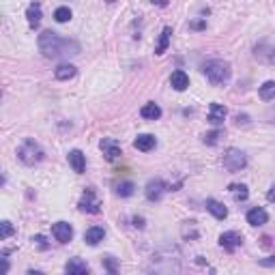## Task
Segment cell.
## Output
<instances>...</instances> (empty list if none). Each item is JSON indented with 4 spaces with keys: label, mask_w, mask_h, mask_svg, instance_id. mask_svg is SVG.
<instances>
[{
    "label": "cell",
    "mask_w": 275,
    "mask_h": 275,
    "mask_svg": "<svg viewBox=\"0 0 275 275\" xmlns=\"http://www.w3.org/2000/svg\"><path fill=\"white\" fill-rule=\"evenodd\" d=\"M37 45H39V52L45 58H69L82 52V45L77 41L65 39L54 31H43L37 39Z\"/></svg>",
    "instance_id": "cell-1"
},
{
    "label": "cell",
    "mask_w": 275,
    "mask_h": 275,
    "mask_svg": "<svg viewBox=\"0 0 275 275\" xmlns=\"http://www.w3.org/2000/svg\"><path fill=\"white\" fill-rule=\"evenodd\" d=\"M202 71H204V75H206V80H209L213 86H222V84H226V82L230 80V75H232L230 63L219 61V58H215V61L204 63Z\"/></svg>",
    "instance_id": "cell-2"
},
{
    "label": "cell",
    "mask_w": 275,
    "mask_h": 275,
    "mask_svg": "<svg viewBox=\"0 0 275 275\" xmlns=\"http://www.w3.org/2000/svg\"><path fill=\"white\" fill-rule=\"evenodd\" d=\"M43 157H45V151L41 149V144L33 140V138H26L17 149V159L24 166H35L39 161H43Z\"/></svg>",
    "instance_id": "cell-3"
},
{
    "label": "cell",
    "mask_w": 275,
    "mask_h": 275,
    "mask_svg": "<svg viewBox=\"0 0 275 275\" xmlns=\"http://www.w3.org/2000/svg\"><path fill=\"white\" fill-rule=\"evenodd\" d=\"M248 166V157L239 149H228L224 153V168L228 172H241Z\"/></svg>",
    "instance_id": "cell-4"
},
{
    "label": "cell",
    "mask_w": 275,
    "mask_h": 275,
    "mask_svg": "<svg viewBox=\"0 0 275 275\" xmlns=\"http://www.w3.org/2000/svg\"><path fill=\"white\" fill-rule=\"evenodd\" d=\"M80 211L82 213H91V215H97L101 211V200H99V196H97L95 187H86V191L82 194V198H80Z\"/></svg>",
    "instance_id": "cell-5"
},
{
    "label": "cell",
    "mask_w": 275,
    "mask_h": 275,
    "mask_svg": "<svg viewBox=\"0 0 275 275\" xmlns=\"http://www.w3.org/2000/svg\"><path fill=\"white\" fill-rule=\"evenodd\" d=\"M166 191H168V185H166L161 179H153V181H149V183H146V189H144L146 200H151V202L161 200V196H163Z\"/></svg>",
    "instance_id": "cell-6"
},
{
    "label": "cell",
    "mask_w": 275,
    "mask_h": 275,
    "mask_svg": "<svg viewBox=\"0 0 275 275\" xmlns=\"http://www.w3.org/2000/svg\"><path fill=\"white\" fill-rule=\"evenodd\" d=\"M99 149L103 151L107 161H116L123 155L121 153V144H119V140H114V138H103V140L99 142Z\"/></svg>",
    "instance_id": "cell-7"
},
{
    "label": "cell",
    "mask_w": 275,
    "mask_h": 275,
    "mask_svg": "<svg viewBox=\"0 0 275 275\" xmlns=\"http://www.w3.org/2000/svg\"><path fill=\"white\" fill-rule=\"evenodd\" d=\"M241 243H243V237L239 232H234V230H228V232H224L222 237H219V245L226 250V252H237L241 248Z\"/></svg>",
    "instance_id": "cell-8"
},
{
    "label": "cell",
    "mask_w": 275,
    "mask_h": 275,
    "mask_svg": "<svg viewBox=\"0 0 275 275\" xmlns=\"http://www.w3.org/2000/svg\"><path fill=\"white\" fill-rule=\"evenodd\" d=\"M52 234L58 243H69L73 239V228H71V224H67V222H56L52 226Z\"/></svg>",
    "instance_id": "cell-9"
},
{
    "label": "cell",
    "mask_w": 275,
    "mask_h": 275,
    "mask_svg": "<svg viewBox=\"0 0 275 275\" xmlns=\"http://www.w3.org/2000/svg\"><path fill=\"white\" fill-rule=\"evenodd\" d=\"M226 107L222 105V103H211L209 105V123L213 125V127H219L224 121H226Z\"/></svg>",
    "instance_id": "cell-10"
},
{
    "label": "cell",
    "mask_w": 275,
    "mask_h": 275,
    "mask_svg": "<svg viewBox=\"0 0 275 275\" xmlns=\"http://www.w3.org/2000/svg\"><path fill=\"white\" fill-rule=\"evenodd\" d=\"M170 84H172L174 91H179V93L187 91V86H189V75L185 73V71H181V69H176V71L170 75Z\"/></svg>",
    "instance_id": "cell-11"
},
{
    "label": "cell",
    "mask_w": 275,
    "mask_h": 275,
    "mask_svg": "<svg viewBox=\"0 0 275 275\" xmlns=\"http://www.w3.org/2000/svg\"><path fill=\"white\" fill-rule=\"evenodd\" d=\"M155 144H157V140H155V135H151V133H140L133 140V146L138 151H142V153H149V151H153L155 149Z\"/></svg>",
    "instance_id": "cell-12"
},
{
    "label": "cell",
    "mask_w": 275,
    "mask_h": 275,
    "mask_svg": "<svg viewBox=\"0 0 275 275\" xmlns=\"http://www.w3.org/2000/svg\"><path fill=\"white\" fill-rule=\"evenodd\" d=\"M69 157V163H71V168H73V172H77V174H82L84 170H86V155L82 153V151H71L67 155Z\"/></svg>",
    "instance_id": "cell-13"
},
{
    "label": "cell",
    "mask_w": 275,
    "mask_h": 275,
    "mask_svg": "<svg viewBox=\"0 0 275 275\" xmlns=\"http://www.w3.org/2000/svg\"><path fill=\"white\" fill-rule=\"evenodd\" d=\"M206 211H209L215 219H226V217H228V209H226V206L219 200H215V198L206 200Z\"/></svg>",
    "instance_id": "cell-14"
},
{
    "label": "cell",
    "mask_w": 275,
    "mask_h": 275,
    "mask_svg": "<svg viewBox=\"0 0 275 275\" xmlns=\"http://www.w3.org/2000/svg\"><path fill=\"white\" fill-rule=\"evenodd\" d=\"M105 237V230H103V226H91L86 232H84V241L88 245H99Z\"/></svg>",
    "instance_id": "cell-15"
},
{
    "label": "cell",
    "mask_w": 275,
    "mask_h": 275,
    "mask_svg": "<svg viewBox=\"0 0 275 275\" xmlns=\"http://www.w3.org/2000/svg\"><path fill=\"white\" fill-rule=\"evenodd\" d=\"M41 17H43V11H41V5L39 3H33L26 9V19H28V24H31V28H37L41 24Z\"/></svg>",
    "instance_id": "cell-16"
},
{
    "label": "cell",
    "mask_w": 275,
    "mask_h": 275,
    "mask_svg": "<svg viewBox=\"0 0 275 275\" xmlns=\"http://www.w3.org/2000/svg\"><path fill=\"white\" fill-rule=\"evenodd\" d=\"M267 222H269V213L264 211V209H260V206L248 211V224H252V226H264Z\"/></svg>",
    "instance_id": "cell-17"
},
{
    "label": "cell",
    "mask_w": 275,
    "mask_h": 275,
    "mask_svg": "<svg viewBox=\"0 0 275 275\" xmlns=\"http://www.w3.org/2000/svg\"><path fill=\"white\" fill-rule=\"evenodd\" d=\"M170 39H172V28L166 26L161 31V35H159V41H157V45H155V54L157 56L166 54V50H168V45H170Z\"/></svg>",
    "instance_id": "cell-18"
},
{
    "label": "cell",
    "mask_w": 275,
    "mask_h": 275,
    "mask_svg": "<svg viewBox=\"0 0 275 275\" xmlns=\"http://www.w3.org/2000/svg\"><path fill=\"white\" fill-rule=\"evenodd\" d=\"M75 73H77V69L73 65H69V63H63V65H58L54 69V77H56V80H63V82L75 77Z\"/></svg>",
    "instance_id": "cell-19"
},
{
    "label": "cell",
    "mask_w": 275,
    "mask_h": 275,
    "mask_svg": "<svg viewBox=\"0 0 275 275\" xmlns=\"http://www.w3.org/2000/svg\"><path fill=\"white\" fill-rule=\"evenodd\" d=\"M228 191L237 202H245L250 198V189H248V185H243V183H232L228 187Z\"/></svg>",
    "instance_id": "cell-20"
},
{
    "label": "cell",
    "mask_w": 275,
    "mask_h": 275,
    "mask_svg": "<svg viewBox=\"0 0 275 275\" xmlns=\"http://www.w3.org/2000/svg\"><path fill=\"white\" fill-rule=\"evenodd\" d=\"M65 271L69 275H82V273H88V264L80 258H71L67 264H65Z\"/></svg>",
    "instance_id": "cell-21"
},
{
    "label": "cell",
    "mask_w": 275,
    "mask_h": 275,
    "mask_svg": "<svg viewBox=\"0 0 275 275\" xmlns=\"http://www.w3.org/2000/svg\"><path fill=\"white\" fill-rule=\"evenodd\" d=\"M140 116H142V119H146V121H157L161 116V107L157 103H146V105H142Z\"/></svg>",
    "instance_id": "cell-22"
},
{
    "label": "cell",
    "mask_w": 275,
    "mask_h": 275,
    "mask_svg": "<svg viewBox=\"0 0 275 275\" xmlns=\"http://www.w3.org/2000/svg\"><path fill=\"white\" fill-rule=\"evenodd\" d=\"M258 95H260V99H262V101H271V99H275V82H273V80L264 82V84L260 86Z\"/></svg>",
    "instance_id": "cell-23"
},
{
    "label": "cell",
    "mask_w": 275,
    "mask_h": 275,
    "mask_svg": "<svg viewBox=\"0 0 275 275\" xmlns=\"http://www.w3.org/2000/svg\"><path fill=\"white\" fill-rule=\"evenodd\" d=\"M133 189H135V185L131 181H123L116 185V194L121 196V198H129V196H133Z\"/></svg>",
    "instance_id": "cell-24"
},
{
    "label": "cell",
    "mask_w": 275,
    "mask_h": 275,
    "mask_svg": "<svg viewBox=\"0 0 275 275\" xmlns=\"http://www.w3.org/2000/svg\"><path fill=\"white\" fill-rule=\"evenodd\" d=\"M54 19H56L58 24L69 22V19H71V9H69V7H58L56 11H54Z\"/></svg>",
    "instance_id": "cell-25"
},
{
    "label": "cell",
    "mask_w": 275,
    "mask_h": 275,
    "mask_svg": "<svg viewBox=\"0 0 275 275\" xmlns=\"http://www.w3.org/2000/svg\"><path fill=\"white\" fill-rule=\"evenodd\" d=\"M13 232H15V228L11 226V222H3V224H0V239H3V241H7L9 237H13Z\"/></svg>",
    "instance_id": "cell-26"
},
{
    "label": "cell",
    "mask_w": 275,
    "mask_h": 275,
    "mask_svg": "<svg viewBox=\"0 0 275 275\" xmlns=\"http://www.w3.org/2000/svg\"><path fill=\"white\" fill-rule=\"evenodd\" d=\"M103 267H105V271H107V273L116 275V271H119V262H116V258H114V256H105V258H103Z\"/></svg>",
    "instance_id": "cell-27"
},
{
    "label": "cell",
    "mask_w": 275,
    "mask_h": 275,
    "mask_svg": "<svg viewBox=\"0 0 275 275\" xmlns=\"http://www.w3.org/2000/svg\"><path fill=\"white\" fill-rule=\"evenodd\" d=\"M222 135H224L222 129H215V131H211V133H206V135H204V142L209 144V146H215V144L219 142V138H222Z\"/></svg>",
    "instance_id": "cell-28"
},
{
    "label": "cell",
    "mask_w": 275,
    "mask_h": 275,
    "mask_svg": "<svg viewBox=\"0 0 275 275\" xmlns=\"http://www.w3.org/2000/svg\"><path fill=\"white\" fill-rule=\"evenodd\" d=\"M256 58H262L264 63H271V65H275V47H269V52H267V54H260V52H256Z\"/></svg>",
    "instance_id": "cell-29"
},
{
    "label": "cell",
    "mask_w": 275,
    "mask_h": 275,
    "mask_svg": "<svg viewBox=\"0 0 275 275\" xmlns=\"http://www.w3.org/2000/svg\"><path fill=\"white\" fill-rule=\"evenodd\" d=\"M33 243L39 245V250H47V248H50V245L45 243V237H43V234H37V237H33Z\"/></svg>",
    "instance_id": "cell-30"
},
{
    "label": "cell",
    "mask_w": 275,
    "mask_h": 275,
    "mask_svg": "<svg viewBox=\"0 0 275 275\" xmlns=\"http://www.w3.org/2000/svg\"><path fill=\"white\" fill-rule=\"evenodd\" d=\"M260 267L273 269V267H275V254H273V256H269V258H262V260H260Z\"/></svg>",
    "instance_id": "cell-31"
},
{
    "label": "cell",
    "mask_w": 275,
    "mask_h": 275,
    "mask_svg": "<svg viewBox=\"0 0 275 275\" xmlns=\"http://www.w3.org/2000/svg\"><path fill=\"white\" fill-rule=\"evenodd\" d=\"M267 200H269V202H275V185L267 191Z\"/></svg>",
    "instance_id": "cell-32"
},
{
    "label": "cell",
    "mask_w": 275,
    "mask_h": 275,
    "mask_svg": "<svg viewBox=\"0 0 275 275\" xmlns=\"http://www.w3.org/2000/svg\"><path fill=\"white\" fill-rule=\"evenodd\" d=\"M133 226H135V228H144V219L142 217H135L133 219Z\"/></svg>",
    "instance_id": "cell-33"
},
{
    "label": "cell",
    "mask_w": 275,
    "mask_h": 275,
    "mask_svg": "<svg viewBox=\"0 0 275 275\" xmlns=\"http://www.w3.org/2000/svg\"><path fill=\"white\" fill-rule=\"evenodd\" d=\"M204 26H206L204 22H191V28H196V31H202Z\"/></svg>",
    "instance_id": "cell-34"
},
{
    "label": "cell",
    "mask_w": 275,
    "mask_h": 275,
    "mask_svg": "<svg viewBox=\"0 0 275 275\" xmlns=\"http://www.w3.org/2000/svg\"><path fill=\"white\" fill-rule=\"evenodd\" d=\"M151 3L157 7H168V0H151Z\"/></svg>",
    "instance_id": "cell-35"
},
{
    "label": "cell",
    "mask_w": 275,
    "mask_h": 275,
    "mask_svg": "<svg viewBox=\"0 0 275 275\" xmlns=\"http://www.w3.org/2000/svg\"><path fill=\"white\" fill-rule=\"evenodd\" d=\"M9 271V262H7V258H3V273H7Z\"/></svg>",
    "instance_id": "cell-36"
},
{
    "label": "cell",
    "mask_w": 275,
    "mask_h": 275,
    "mask_svg": "<svg viewBox=\"0 0 275 275\" xmlns=\"http://www.w3.org/2000/svg\"><path fill=\"white\" fill-rule=\"evenodd\" d=\"M105 3H110V5H112V3H116V0H105Z\"/></svg>",
    "instance_id": "cell-37"
}]
</instances>
